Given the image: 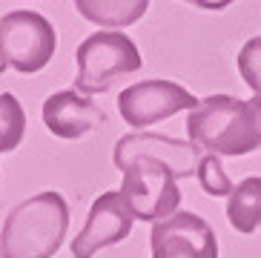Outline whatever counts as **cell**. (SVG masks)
I'll return each mask as SVG.
<instances>
[{
  "label": "cell",
  "instance_id": "cell-4",
  "mask_svg": "<svg viewBox=\"0 0 261 258\" xmlns=\"http://www.w3.org/2000/svg\"><path fill=\"white\" fill-rule=\"evenodd\" d=\"M58 52V32L38 12L15 9L0 17V75L20 72L38 75Z\"/></svg>",
  "mask_w": 261,
  "mask_h": 258
},
{
  "label": "cell",
  "instance_id": "cell-2",
  "mask_svg": "<svg viewBox=\"0 0 261 258\" xmlns=\"http://www.w3.org/2000/svg\"><path fill=\"white\" fill-rule=\"evenodd\" d=\"M187 135L207 155L238 158L261 146V129L253 100L232 95H210L187 115Z\"/></svg>",
  "mask_w": 261,
  "mask_h": 258
},
{
  "label": "cell",
  "instance_id": "cell-9",
  "mask_svg": "<svg viewBox=\"0 0 261 258\" xmlns=\"http://www.w3.org/2000/svg\"><path fill=\"white\" fill-rule=\"evenodd\" d=\"M149 250L152 258H218V238L201 215L178 210L152 224Z\"/></svg>",
  "mask_w": 261,
  "mask_h": 258
},
{
  "label": "cell",
  "instance_id": "cell-18",
  "mask_svg": "<svg viewBox=\"0 0 261 258\" xmlns=\"http://www.w3.org/2000/svg\"><path fill=\"white\" fill-rule=\"evenodd\" d=\"M0 258H3V255H0Z\"/></svg>",
  "mask_w": 261,
  "mask_h": 258
},
{
  "label": "cell",
  "instance_id": "cell-5",
  "mask_svg": "<svg viewBox=\"0 0 261 258\" xmlns=\"http://www.w3.org/2000/svg\"><path fill=\"white\" fill-rule=\"evenodd\" d=\"M123 184L121 192L126 204L132 207L135 221H164L178 213L181 207V190H178V178L167 164L155 158H135L121 169Z\"/></svg>",
  "mask_w": 261,
  "mask_h": 258
},
{
  "label": "cell",
  "instance_id": "cell-13",
  "mask_svg": "<svg viewBox=\"0 0 261 258\" xmlns=\"http://www.w3.org/2000/svg\"><path fill=\"white\" fill-rule=\"evenodd\" d=\"M26 135L23 104L12 92H0V155H9L20 146Z\"/></svg>",
  "mask_w": 261,
  "mask_h": 258
},
{
  "label": "cell",
  "instance_id": "cell-10",
  "mask_svg": "<svg viewBox=\"0 0 261 258\" xmlns=\"http://www.w3.org/2000/svg\"><path fill=\"white\" fill-rule=\"evenodd\" d=\"M103 121H107L103 109L77 89L55 92L43 100V126L61 141H77L98 129Z\"/></svg>",
  "mask_w": 261,
  "mask_h": 258
},
{
  "label": "cell",
  "instance_id": "cell-1",
  "mask_svg": "<svg viewBox=\"0 0 261 258\" xmlns=\"http://www.w3.org/2000/svg\"><path fill=\"white\" fill-rule=\"evenodd\" d=\"M69 233V204L61 192L43 190L6 215L0 229L3 258H55Z\"/></svg>",
  "mask_w": 261,
  "mask_h": 258
},
{
  "label": "cell",
  "instance_id": "cell-14",
  "mask_svg": "<svg viewBox=\"0 0 261 258\" xmlns=\"http://www.w3.org/2000/svg\"><path fill=\"white\" fill-rule=\"evenodd\" d=\"M195 178H198L201 190L207 192L210 198H230L232 187H236V184L230 181L227 169H224L221 158H218V155H207V152H204V158H201V164H198Z\"/></svg>",
  "mask_w": 261,
  "mask_h": 258
},
{
  "label": "cell",
  "instance_id": "cell-11",
  "mask_svg": "<svg viewBox=\"0 0 261 258\" xmlns=\"http://www.w3.org/2000/svg\"><path fill=\"white\" fill-rule=\"evenodd\" d=\"M75 12L100 29H126L138 23L149 9V0H72Z\"/></svg>",
  "mask_w": 261,
  "mask_h": 258
},
{
  "label": "cell",
  "instance_id": "cell-8",
  "mask_svg": "<svg viewBox=\"0 0 261 258\" xmlns=\"http://www.w3.org/2000/svg\"><path fill=\"white\" fill-rule=\"evenodd\" d=\"M135 158H155L161 164H167L175 178H192L198 172L204 152L192 141H181V138H169V135L141 129V132L121 135L115 141V149H112V161H115L118 169H123Z\"/></svg>",
  "mask_w": 261,
  "mask_h": 258
},
{
  "label": "cell",
  "instance_id": "cell-17",
  "mask_svg": "<svg viewBox=\"0 0 261 258\" xmlns=\"http://www.w3.org/2000/svg\"><path fill=\"white\" fill-rule=\"evenodd\" d=\"M253 109H255V118H258V129H261V98H258V95L253 98Z\"/></svg>",
  "mask_w": 261,
  "mask_h": 258
},
{
  "label": "cell",
  "instance_id": "cell-15",
  "mask_svg": "<svg viewBox=\"0 0 261 258\" xmlns=\"http://www.w3.org/2000/svg\"><path fill=\"white\" fill-rule=\"evenodd\" d=\"M236 66H238L241 81L261 98V35L250 38L241 46V52H238V58H236Z\"/></svg>",
  "mask_w": 261,
  "mask_h": 258
},
{
  "label": "cell",
  "instance_id": "cell-7",
  "mask_svg": "<svg viewBox=\"0 0 261 258\" xmlns=\"http://www.w3.org/2000/svg\"><path fill=\"white\" fill-rule=\"evenodd\" d=\"M135 224V213L121 190L100 192L89 207L84 229L72 238V258H95L100 250L126 241Z\"/></svg>",
  "mask_w": 261,
  "mask_h": 258
},
{
  "label": "cell",
  "instance_id": "cell-16",
  "mask_svg": "<svg viewBox=\"0 0 261 258\" xmlns=\"http://www.w3.org/2000/svg\"><path fill=\"white\" fill-rule=\"evenodd\" d=\"M190 3L204 9V12H224V9H230L236 0H190Z\"/></svg>",
  "mask_w": 261,
  "mask_h": 258
},
{
  "label": "cell",
  "instance_id": "cell-12",
  "mask_svg": "<svg viewBox=\"0 0 261 258\" xmlns=\"http://www.w3.org/2000/svg\"><path fill=\"white\" fill-rule=\"evenodd\" d=\"M227 221L238 236H253L261 227V178L250 175L232 187L227 198Z\"/></svg>",
  "mask_w": 261,
  "mask_h": 258
},
{
  "label": "cell",
  "instance_id": "cell-3",
  "mask_svg": "<svg viewBox=\"0 0 261 258\" xmlns=\"http://www.w3.org/2000/svg\"><path fill=\"white\" fill-rule=\"evenodd\" d=\"M75 89L81 95H103L121 81L144 66L141 52L129 35L118 29H103L81 40L75 49Z\"/></svg>",
  "mask_w": 261,
  "mask_h": 258
},
{
  "label": "cell",
  "instance_id": "cell-6",
  "mask_svg": "<svg viewBox=\"0 0 261 258\" xmlns=\"http://www.w3.org/2000/svg\"><path fill=\"white\" fill-rule=\"evenodd\" d=\"M198 107V98L175 81L149 78L141 84H132L118 95V112L123 123H129L135 132L161 123L178 112H190Z\"/></svg>",
  "mask_w": 261,
  "mask_h": 258
}]
</instances>
